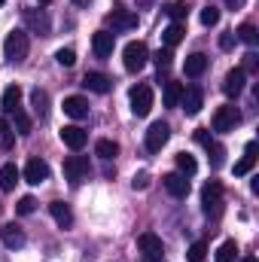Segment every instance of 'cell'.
Masks as SVG:
<instances>
[{
  "label": "cell",
  "mask_w": 259,
  "mask_h": 262,
  "mask_svg": "<svg viewBox=\"0 0 259 262\" xmlns=\"http://www.w3.org/2000/svg\"><path fill=\"white\" fill-rule=\"evenodd\" d=\"M174 162H177V168H180V174H183V177H192L195 171H198V162H195L189 152H177V159H174Z\"/></svg>",
  "instance_id": "cell-28"
},
{
  "label": "cell",
  "mask_w": 259,
  "mask_h": 262,
  "mask_svg": "<svg viewBox=\"0 0 259 262\" xmlns=\"http://www.w3.org/2000/svg\"><path fill=\"white\" fill-rule=\"evenodd\" d=\"M95 152H98L101 159H107V162H110V159L119 152V146H116V140H98V143H95Z\"/></svg>",
  "instance_id": "cell-31"
},
{
  "label": "cell",
  "mask_w": 259,
  "mask_h": 262,
  "mask_svg": "<svg viewBox=\"0 0 259 262\" xmlns=\"http://www.w3.org/2000/svg\"><path fill=\"white\" fill-rule=\"evenodd\" d=\"M25 25H28L34 34H49V28H52L49 15L40 12V9H25Z\"/></svg>",
  "instance_id": "cell-13"
},
{
  "label": "cell",
  "mask_w": 259,
  "mask_h": 262,
  "mask_svg": "<svg viewBox=\"0 0 259 262\" xmlns=\"http://www.w3.org/2000/svg\"><path fill=\"white\" fill-rule=\"evenodd\" d=\"M113 43H116V37H113L110 31H98V34L92 37V49H95L98 58H110V55H113Z\"/></svg>",
  "instance_id": "cell-14"
},
{
  "label": "cell",
  "mask_w": 259,
  "mask_h": 262,
  "mask_svg": "<svg viewBox=\"0 0 259 262\" xmlns=\"http://www.w3.org/2000/svg\"><path fill=\"white\" fill-rule=\"evenodd\" d=\"M238 256V244L235 241H223L220 250H217V262H232Z\"/></svg>",
  "instance_id": "cell-30"
},
{
  "label": "cell",
  "mask_w": 259,
  "mask_h": 262,
  "mask_svg": "<svg viewBox=\"0 0 259 262\" xmlns=\"http://www.w3.org/2000/svg\"><path fill=\"white\" fill-rule=\"evenodd\" d=\"M137 250L143 253V259H146V262H162V256H165L162 238H159V235H153V232L137 235Z\"/></svg>",
  "instance_id": "cell-3"
},
{
  "label": "cell",
  "mask_w": 259,
  "mask_h": 262,
  "mask_svg": "<svg viewBox=\"0 0 259 262\" xmlns=\"http://www.w3.org/2000/svg\"><path fill=\"white\" fill-rule=\"evenodd\" d=\"M183 70H186V76H201V73L207 70V55H204V52H192V55H186Z\"/></svg>",
  "instance_id": "cell-21"
},
{
  "label": "cell",
  "mask_w": 259,
  "mask_h": 262,
  "mask_svg": "<svg viewBox=\"0 0 259 262\" xmlns=\"http://www.w3.org/2000/svg\"><path fill=\"white\" fill-rule=\"evenodd\" d=\"M171 58H174V55H171V49H159V52H156V64H159V73L171 67Z\"/></svg>",
  "instance_id": "cell-39"
},
{
  "label": "cell",
  "mask_w": 259,
  "mask_h": 262,
  "mask_svg": "<svg viewBox=\"0 0 259 262\" xmlns=\"http://www.w3.org/2000/svg\"><path fill=\"white\" fill-rule=\"evenodd\" d=\"M235 37H238V40H244L247 46H256V40H259V31L253 28V25H250V21H247V25H241V28L235 31Z\"/></svg>",
  "instance_id": "cell-29"
},
{
  "label": "cell",
  "mask_w": 259,
  "mask_h": 262,
  "mask_svg": "<svg viewBox=\"0 0 259 262\" xmlns=\"http://www.w3.org/2000/svg\"><path fill=\"white\" fill-rule=\"evenodd\" d=\"M241 122V113H238V107H232V104H223V107H217L213 110V119H210V128L220 131V134H226V131H235V125Z\"/></svg>",
  "instance_id": "cell-2"
},
{
  "label": "cell",
  "mask_w": 259,
  "mask_h": 262,
  "mask_svg": "<svg viewBox=\"0 0 259 262\" xmlns=\"http://www.w3.org/2000/svg\"><path fill=\"white\" fill-rule=\"evenodd\" d=\"M201 207H204V213H220L223 210V186L217 183V180H210L204 189H201Z\"/></svg>",
  "instance_id": "cell-6"
},
{
  "label": "cell",
  "mask_w": 259,
  "mask_h": 262,
  "mask_svg": "<svg viewBox=\"0 0 259 262\" xmlns=\"http://www.w3.org/2000/svg\"><path fill=\"white\" fill-rule=\"evenodd\" d=\"M195 140H198V143H201L204 149H207V146L213 143V140H210V134H207V128H198V131H195Z\"/></svg>",
  "instance_id": "cell-43"
},
{
  "label": "cell",
  "mask_w": 259,
  "mask_h": 262,
  "mask_svg": "<svg viewBox=\"0 0 259 262\" xmlns=\"http://www.w3.org/2000/svg\"><path fill=\"white\" fill-rule=\"evenodd\" d=\"M28 49H31V40H28V34L25 31H9L6 34V40H3V55L9 58V61H25L28 58Z\"/></svg>",
  "instance_id": "cell-1"
},
{
  "label": "cell",
  "mask_w": 259,
  "mask_h": 262,
  "mask_svg": "<svg viewBox=\"0 0 259 262\" xmlns=\"http://www.w3.org/2000/svg\"><path fill=\"white\" fill-rule=\"evenodd\" d=\"M55 61L61 67H73L76 64V52H73L70 46H67V49H58V52H55Z\"/></svg>",
  "instance_id": "cell-36"
},
{
  "label": "cell",
  "mask_w": 259,
  "mask_h": 262,
  "mask_svg": "<svg viewBox=\"0 0 259 262\" xmlns=\"http://www.w3.org/2000/svg\"><path fill=\"white\" fill-rule=\"evenodd\" d=\"M0 238H3V244H6L9 250L25 247V235H21V229H18V226H3V229H0Z\"/></svg>",
  "instance_id": "cell-23"
},
{
  "label": "cell",
  "mask_w": 259,
  "mask_h": 262,
  "mask_svg": "<svg viewBox=\"0 0 259 262\" xmlns=\"http://www.w3.org/2000/svg\"><path fill=\"white\" fill-rule=\"evenodd\" d=\"M241 70H244V73H256V70H259V55H256V52H247V55H244Z\"/></svg>",
  "instance_id": "cell-40"
},
{
  "label": "cell",
  "mask_w": 259,
  "mask_h": 262,
  "mask_svg": "<svg viewBox=\"0 0 259 262\" xmlns=\"http://www.w3.org/2000/svg\"><path fill=\"white\" fill-rule=\"evenodd\" d=\"M204 253H207V244H204V241H195L192 247H189V262H201Z\"/></svg>",
  "instance_id": "cell-38"
},
{
  "label": "cell",
  "mask_w": 259,
  "mask_h": 262,
  "mask_svg": "<svg viewBox=\"0 0 259 262\" xmlns=\"http://www.w3.org/2000/svg\"><path fill=\"white\" fill-rule=\"evenodd\" d=\"M73 3H76V6H89V0H73Z\"/></svg>",
  "instance_id": "cell-45"
},
{
  "label": "cell",
  "mask_w": 259,
  "mask_h": 262,
  "mask_svg": "<svg viewBox=\"0 0 259 262\" xmlns=\"http://www.w3.org/2000/svg\"><path fill=\"white\" fill-rule=\"evenodd\" d=\"M235 40H238V37H235V31L223 34V37H220V49H226V52H229V49H235Z\"/></svg>",
  "instance_id": "cell-41"
},
{
  "label": "cell",
  "mask_w": 259,
  "mask_h": 262,
  "mask_svg": "<svg viewBox=\"0 0 259 262\" xmlns=\"http://www.w3.org/2000/svg\"><path fill=\"white\" fill-rule=\"evenodd\" d=\"M131 186H134V189H146V186H149V174H146V171H140V174H134V180H131Z\"/></svg>",
  "instance_id": "cell-42"
},
{
  "label": "cell",
  "mask_w": 259,
  "mask_h": 262,
  "mask_svg": "<svg viewBox=\"0 0 259 262\" xmlns=\"http://www.w3.org/2000/svg\"><path fill=\"white\" fill-rule=\"evenodd\" d=\"M12 143H15V134L6 125V119H0V149H12Z\"/></svg>",
  "instance_id": "cell-34"
},
{
  "label": "cell",
  "mask_w": 259,
  "mask_h": 262,
  "mask_svg": "<svg viewBox=\"0 0 259 262\" xmlns=\"http://www.w3.org/2000/svg\"><path fill=\"white\" fill-rule=\"evenodd\" d=\"M64 177L76 186L89 177V159L85 156H67L64 159Z\"/></svg>",
  "instance_id": "cell-7"
},
{
  "label": "cell",
  "mask_w": 259,
  "mask_h": 262,
  "mask_svg": "<svg viewBox=\"0 0 259 262\" xmlns=\"http://www.w3.org/2000/svg\"><path fill=\"white\" fill-rule=\"evenodd\" d=\"M122 61H125V70H131V73L143 70L146 61H149V49H146V43H128L125 52H122Z\"/></svg>",
  "instance_id": "cell-5"
},
{
  "label": "cell",
  "mask_w": 259,
  "mask_h": 262,
  "mask_svg": "<svg viewBox=\"0 0 259 262\" xmlns=\"http://www.w3.org/2000/svg\"><path fill=\"white\" fill-rule=\"evenodd\" d=\"M165 12H168V18L171 21H186V15H189V6L183 3V0H171V3H165Z\"/></svg>",
  "instance_id": "cell-26"
},
{
  "label": "cell",
  "mask_w": 259,
  "mask_h": 262,
  "mask_svg": "<svg viewBox=\"0 0 259 262\" xmlns=\"http://www.w3.org/2000/svg\"><path fill=\"white\" fill-rule=\"evenodd\" d=\"M244 79H247V73H244L241 67L229 70V73H226V79H223V92H226L229 98H238V95L244 92Z\"/></svg>",
  "instance_id": "cell-11"
},
{
  "label": "cell",
  "mask_w": 259,
  "mask_h": 262,
  "mask_svg": "<svg viewBox=\"0 0 259 262\" xmlns=\"http://www.w3.org/2000/svg\"><path fill=\"white\" fill-rule=\"evenodd\" d=\"M40 3H52V0H40Z\"/></svg>",
  "instance_id": "cell-48"
},
{
  "label": "cell",
  "mask_w": 259,
  "mask_h": 262,
  "mask_svg": "<svg viewBox=\"0 0 259 262\" xmlns=\"http://www.w3.org/2000/svg\"><path fill=\"white\" fill-rule=\"evenodd\" d=\"M18 177H21V171H18L12 162L3 165V168H0V189H3V192H12L15 183H18Z\"/></svg>",
  "instance_id": "cell-20"
},
{
  "label": "cell",
  "mask_w": 259,
  "mask_h": 262,
  "mask_svg": "<svg viewBox=\"0 0 259 262\" xmlns=\"http://www.w3.org/2000/svg\"><path fill=\"white\" fill-rule=\"evenodd\" d=\"M198 18H201V25H204V28H213V25H217V21H220V9H217V6H210V3H207V6H204V9H201V15H198Z\"/></svg>",
  "instance_id": "cell-33"
},
{
  "label": "cell",
  "mask_w": 259,
  "mask_h": 262,
  "mask_svg": "<svg viewBox=\"0 0 259 262\" xmlns=\"http://www.w3.org/2000/svg\"><path fill=\"white\" fill-rule=\"evenodd\" d=\"M18 101H21V89H18V85H6V89H3V98H0V107H3L6 113H15V110H18Z\"/></svg>",
  "instance_id": "cell-22"
},
{
  "label": "cell",
  "mask_w": 259,
  "mask_h": 262,
  "mask_svg": "<svg viewBox=\"0 0 259 262\" xmlns=\"http://www.w3.org/2000/svg\"><path fill=\"white\" fill-rule=\"evenodd\" d=\"M241 3H244V0H226V6H232V9H238Z\"/></svg>",
  "instance_id": "cell-44"
},
{
  "label": "cell",
  "mask_w": 259,
  "mask_h": 262,
  "mask_svg": "<svg viewBox=\"0 0 259 262\" xmlns=\"http://www.w3.org/2000/svg\"><path fill=\"white\" fill-rule=\"evenodd\" d=\"M180 98H183V82H165V92H162L165 107H180Z\"/></svg>",
  "instance_id": "cell-25"
},
{
  "label": "cell",
  "mask_w": 259,
  "mask_h": 262,
  "mask_svg": "<svg viewBox=\"0 0 259 262\" xmlns=\"http://www.w3.org/2000/svg\"><path fill=\"white\" fill-rule=\"evenodd\" d=\"M0 6H3V0H0Z\"/></svg>",
  "instance_id": "cell-49"
},
{
  "label": "cell",
  "mask_w": 259,
  "mask_h": 262,
  "mask_svg": "<svg viewBox=\"0 0 259 262\" xmlns=\"http://www.w3.org/2000/svg\"><path fill=\"white\" fill-rule=\"evenodd\" d=\"M241 262H256V259H253V256H244V259H241Z\"/></svg>",
  "instance_id": "cell-47"
},
{
  "label": "cell",
  "mask_w": 259,
  "mask_h": 262,
  "mask_svg": "<svg viewBox=\"0 0 259 262\" xmlns=\"http://www.w3.org/2000/svg\"><path fill=\"white\" fill-rule=\"evenodd\" d=\"M49 213H52V220H55L61 229H70V226H73V210L67 207L64 201H52V204H49Z\"/></svg>",
  "instance_id": "cell-18"
},
{
  "label": "cell",
  "mask_w": 259,
  "mask_h": 262,
  "mask_svg": "<svg viewBox=\"0 0 259 262\" xmlns=\"http://www.w3.org/2000/svg\"><path fill=\"white\" fill-rule=\"evenodd\" d=\"M180 104H183L186 116H198V113H201V107H204V92H201L198 85L183 89V98H180Z\"/></svg>",
  "instance_id": "cell-10"
},
{
  "label": "cell",
  "mask_w": 259,
  "mask_h": 262,
  "mask_svg": "<svg viewBox=\"0 0 259 262\" xmlns=\"http://www.w3.org/2000/svg\"><path fill=\"white\" fill-rule=\"evenodd\" d=\"M15 128H18V134H31V116L15 110Z\"/></svg>",
  "instance_id": "cell-37"
},
{
  "label": "cell",
  "mask_w": 259,
  "mask_h": 262,
  "mask_svg": "<svg viewBox=\"0 0 259 262\" xmlns=\"http://www.w3.org/2000/svg\"><path fill=\"white\" fill-rule=\"evenodd\" d=\"M183 37H186V28H183L180 21H174V25H168V28L162 31V40H165V46H168V49H174Z\"/></svg>",
  "instance_id": "cell-24"
},
{
  "label": "cell",
  "mask_w": 259,
  "mask_h": 262,
  "mask_svg": "<svg viewBox=\"0 0 259 262\" xmlns=\"http://www.w3.org/2000/svg\"><path fill=\"white\" fill-rule=\"evenodd\" d=\"M31 107H34V113L43 119V116L49 113V95H46L43 89H34V92H31Z\"/></svg>",
  "instance_id": "cell-27"
},
{
  "label": "cell",
  "mask_w": 259,
  "mask_h": 262,
  "mask_svg": "<svg viewBox=\"0 0 259 262\" xmlns=\"http://www.w3.org/2000/svg\"><path fill=\"white\" fill-rule=\"evenodd\" d=\"M107 21L113 25V31H131L137 28V12H128V9H113L107 15Z\"/></svg>",
  "instance_id": "cell-15"
},
{
  "label": "cell",
  "mask_w": 259,
  "mask_h": 262,
  "mask_svg": "<svg viewBox=\"0 0 259 262\" xmlns=\"http://www.w3.org/2000/svg\"><path fill=\"white\" fill-rule=\"evenodd\" d=\"M168 137H171V128H168L165 122H153V125L146 128V149H149V152H159V149L168 143Z\"/></svg>",
  "instance_id": "cell-8"
},
{
  "label": "cell",
  "mask_w": 259,
  "mask_h": 262,
  "mask_svg": "<svg viewBox=\"0 0 259 262\" xmlns=\"http://www.w3.org/2000/svg\"><path fill=\"white\" fill-rule=\"evenodd\" d=\"M253 165H256V156L244 152V159H241V162H235V174H238V177H244V174H250V171H253Z\"/></svg>",
  "instance_id": "cell-35"
},
{
  "label": "cell",
  "mask_w": 259,
  "mask_h": 262,
  "mask_svg": "<svg viewBox=\"0 0 259 262\" xmlns=\"http://www.w3.org/2000/svg\"><path fill=\"white\" fill-rule=\"evenodd\" d=\"M61 140H64V146H70V149H82L85 140H89V134L79 128V125H64L61 128Z\"/></svg>",
  "instance_id": "cell-17"
},
{
  "label": "cell",
  "mask_w": 259,
  "mask_h": 262,
  "mask_svg": "<svg viewBox=\"0 0 259 262\" xmlns=\"http://www.w3.org/2000/svg\"><path fill=\"white\" fill-rule=\"evenodd\" d=\"M64 113L70 119H85L89 116V101L82 95H70V98H64Z\"/></svg>",
  "instance_id": "cell-16"
},
{
  "label": "cell",
  "mask_w": 259,
  "mask_h": 262,
  "mask_svg": "<svg viewBox=\"0 0 259 262\" xmlns=\"http://www.w3.org/2000/svg\"><path fill=\"white\" fill-rule=\"evenodd\" d=\"M25 180L31 183V186H40L43 180H49V165L43 162V159H28V165H25Z\"/></svg>",
  "instance_id": "cell-9"
},
{
  "label": "cell",
  "mask_w": 259,
  "mask_h": 262,
  "mask_svg": "<svg viewBox=\"0 0 259 262\" xmlns=\"http://www.w3.org/2000/svg\"><path fill=\"white\" fill-rule=\"evenodd\" d=\"M128 101H131V113L134 116H149V110H153V89L149 85H134L128 92Z\"/></svg>",
  "instance_id": "cell-4"
},
{
  "label": "cell",
  "mask_w": 259,
  "mask_h": 262,
  "mask_svg": "<svg viewBox=\"0 0 259 262\" xmlns=\"http://www.w3.org/2000/svg\"><path fill=\"white\" fill-rule=\"evenodd\" d=\"M162 186H165L174 198H186L189 195V180H186L183 174H165V177H162Z\"/></svg>",
  "instance_id": "cell-12"
},
{
  "label": "cell",
  "mask_w": 259,
  "mask_h": 262,
  "mask_svg": "<svg viewBox=\"0 0 259 262\" xmlns=\"http://www.w3.org/2000/svg\"><path fill=\"white\" fill-rule=\"evenodd\" d=\"M137 3H140V6H149V3H153V0H137Z\"/></svg>",
  "instance_id": "cell-46"
},
{
  "label": "cell",
  "mask_w": 259,
  "mask_h": 262,
  "mask_svg": "<svg viewBox=\"0 0 259 262\" xmlns=\"http://www.w3.org/2000/svg\"><path fill=\"white\" fill-rule=\"evenodd\" d=\"M37 210V198L34 195H21L18 198V204H15V213H21V216H31Z\"/></svg>",
  "instance_id": "cell-32"
},
{
  "label": "cell",
  "mask_w": 259,
  "mask_h": 262,
  "mask_svg": "<svg viewBox=\"0 0 259 262\" xmlns=\"http://www.w3.org/2000/svg\"><path fill=\"white\" fill-rule=\"evenodd\" d=\"M82 85H85V89H92L95 95H107L113 82H110V76H104V73H85Z\"/></svg>",
  "instance_id": "cell-19"
}]
</instances>
